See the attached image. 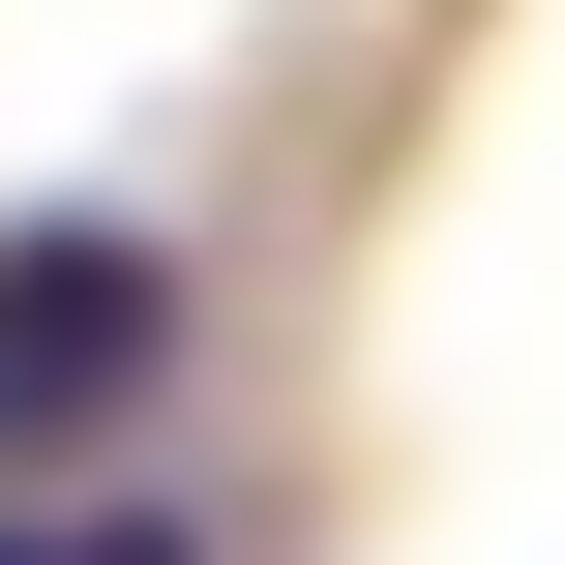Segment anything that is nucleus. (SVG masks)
Here are the masks:
<instances>
[{
	"label": "nucleus",
	"mask_w": 565,
	"mask_h": 565,
	"mask_svg": "<svg viewBox=\"0 0 565 565\" xmlns=\"http://www.w3.org/2000/svg\"><path fill=\"white\" fill-rule=\"evenodd\" d=\"M149 387H179V238L30 209V238H0V477H89Z\"/></svg>",
	"instance_id": "f257e3e1"
},
{
	"label": "nucleus",
	"mask_w": 565,
	"mask_h": 565,
	"mask_svg": "<svg viewBox=\"0 0 565 565\" xmlns=\"http://www.w3.org/2000/svg\"><path fill=\"white\" fill-rule=\"evenodd\" d=\"M0 565H209L179 507H0Z\"/></svg>",
	"instance_id": "f03ea898"
}]
</instances>
